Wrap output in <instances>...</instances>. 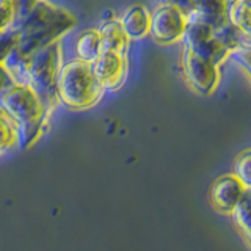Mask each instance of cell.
Listing matches in <instances>:
<instances>
[{
  "label": "cell",
  "mask_w": 251,
  "mask_h": 251,
  "mask_svg": "<svg viewBox=\"0 0 251 251\" xmlns=\"http://www.w3.org/2000/svg\"><path fill=\"white\" fill-rule=\"evenodd\" d=\"M75 25V18L65 8L41 0L25 18L16 22L19 30L18 49L24 57L57 43Z\"/></svg>",
  "instance_id": "1"
},
{
  "label": "cell",
  "mask_w": 251,
  "mask_h": 251,
  "mask_svg": "<svg viewBox=\"0 0 251 251\" xmlns=\"http://www.w3.org/2000/svg\"><path fill=\"white\" fill-rule=\"evenodd\" d=\"M0 108L18 127L22 148L36 143L50 115L41 96L31 86L19 83H13L0 93Z\"/></svg>",
  "instance_id": "2"
},
{
  "label": "cell",
  "mask_w": 251,
  "mask_h": 251,
  "mask_svg": "<svg viewBox=\"0 0 251 251\" xmlns=\"http://www.w3.org/2000/svg\"><path fill=\"white\" fill-rule=\"evenodd\" d=\"M104 88L94 75L90 63L73 60L65 63L57 78V99L73 110H85L100 100Z\"/></svg>",
  "instance_id": "3"
},
{
  "label": "cell",
  "mask_w": 251,
  "mask_h": 251,
  "mask_svg": "<svg viewBox=\"0 0 251 251\" xmlns=\"http://www.w3.org/2000/svg\"><path fill=\"white\" fill-rule=\"evenodd\" d=\"M61 47L60 43L49 44L44 49L28 57L27 65V85L41 96L46 107L50 110L58 102L57 99V78L60 74Z\"/></svg>",
  "instance_id": "4"
},
{
  "label": "cell",
  "mask_w": 251,
  "mask_h": 251,
  "mask_svg": "<svg viewBox=\"0 0 251 251\" xmlns=\"http://www.w3.org/2000/svg\"><path fill=\"white\" fill-rule=\"evenodd\" d=\"M188 16L175 5H160L151 13L149 35L159 44H173L182 41Z\"/></svg>",
  "instance_id": "5"
},
{
  "label": "cell",
  "mask_w": 251,
  "mask_h": 251,
  "mask_svg": "<svg viewBox=\"0 0 251 251\" xmlns=\"http://www.w3.org/2000/svg\"><path fill=\"white\" fill-rule=\"evenodd\" d=\"M182 71L188 85L202 96L212 94L220 83L218 66L200 58L188 49H184L182 53Z\"/></svg>",
  "instance_id": "6"
},
{
  "label": "cell",
  "mask_w": 251,
  "mask_h": 251,
  "mask_svg": "<svg viewBox=\"0 0 251 251\" xmlns=\"http://www.w3.org/2000/svg\"><path fill=\"white\" fill-rule=\"evenodd\" d=\"M94 75L99 80L104 91H115L124 83L127 75V58L126 53L102 50L93 63Z\"/></svg>",
  "instance_id": "7"
},
{
  "label": "cell",
  "mask_w": 251,
  "mask_h": 251,
  "mask_svg": "<svg viewBox=\"0 0 251 251\" xmlns=\"http://www.w3.org/2000/svg\"><path fill=\"white\" fill-rule=\"evenodd\" d=\"M247 187L234 175H225L214 180L210 187L209 198L212 206L223 214H232V210L239 204L240 198L245 193Z\"/></svg>",
  "instance_id": "8"
},
{
  "label": "cell",
  "mask_w": 251,
  "mask_h": 251,
  "mask_svg": "<svg viewBox=\"0 0 251 251\" xmlns=\"http://www.w3.org/2000/svg\"><path fill=\"white\" fill-rule=\"evenodd\" d=\"M231 0H196L193 10L188 13V19L207 24L212 28H218L229 22Z\"/></svg>",
  "instance_id": "9"
},
{
  "label": "cell",
  "mask_w": 251,
  "mask_h": 251,
  "mask_svg": "<svg viewBox=\"0 0 251 251\" xmlns=\"http://www.w3.org/2000/svg\"><path fill=\"white\" fill-rule=\"evenodd\" d=\"M120 24L130 41H137V39H141L149 35L151 13L143 5H133L127 11H124L120 19Z\"/></svg>",
  "instance_id": "10"
},
{
  "label": "cell",
  "mask_w": 251,
  "mask_h": 251,
  "mask_svg": "<svg viewBox=\"0 0 251 251\" xmlns=\"http://www.w3.org/2000/svg\"><path fill=\"white\" fill-rule=\"evenodd\" d=\"M99 36H100V46L102 50H110V52H118V53H126L129 47L127 35L124 33L120 21L116 19H105L98 28Z\"/></svg>",
  "instance_id": "11"
},
{
  "label": "cell",
  "mask_w": 251,
  "mask_h": 251,
  "mask_svg": "<svg viewBox=\"0 0 251 251\" xmlns=\"http://www.w3.org/2000/svg\"><path fill=\"white\" fill-rule=\"evenodd\" d=\"M184 49H187V47H184ZM188 50H192L200 58L212 63L215 66H220L226 58H229V50L222 44V41H218L214 33L201 39L195 46L188 47Z\"/></svg>",
  "instance_id": "12"
},
{
  "label": "cell",
  "mask_w": 251,
  "mask_h": 251,
  "mask_svg": "<svg viewBox=\"0 0 251 251\" xmlns=\"http://www.w3.org/2000/svg\"><path fill=\"white\" fill-rule=\"evenodd\" d=\"M75 58L93 65L102 52L100 36L98 30H85L75 39Z\"/></svg>",
  "instance_id": "13"
},
{
  "label": "cell",
  "mask_w": 251,
  "mask_h": 251,
  "mask_svg": "<svg viewBox=\"0 0 251 251\" xmlns=\"http://www.w3.org/2000/svg\"><path fill=\"white\" fill-rule=\"evenodd\" d=\"M229 22L245 36V47L251 44V0H231Z\"/></svg>",
  "instance_id": "14"
},
{
  "label": "cell",
  "mask_w": 251,
  "mask_h": 251,
  "mask_svg": "<svg viewBox=\"0 0 251 251\" xmlns=\"http://www.w3.org/2000/svg\"><path fill=\"white\" fill-rule=\"evenodd\" d=\"M232 218L235 225L239 226L240 232L247 242L251 245V188H247L245 193L240 198L239 204L232 210Z\"/></svg>",
  "instance_id": "15"
},
{
  "label": "cell",
  "mask_w": 251,
  "mask_h": 251,
  "mask_svg": "<svg viewBox=\"0 0 251 251\" xmlns=\"http://www.w3.org/2000/svg\"><path fill=\"white\" fill-rule=\"evenodd\" d=\"M214 35L218 41H222V44L229 50V53L232 50L243 49V47H245V36H243L242 31L237 27H234L231 22H227L225 25L215 28Z\"/></svg>",
  "instance_id": "16"
},
{
  "label": "cell",
  "mask_w": 251,
  "mask_h": 251,
  "mask_svg": "<svg viewBox=\"0 0 251 251\" xmlns=\"http://www.w3.org/2000/svg\"><path fill=\"white\" fill-rule=\"evenodd\" d=\"M19 145V132L16 124L0 108V154Z\"/></svg>",
  "instance_id": "17"
},
{
  "label": "cell",
  "mask_w": 251,
  "mask_h": 251,
  "mask_svg": "<svg viewBox=\"0 0 251 251\" xmlns=\"http://www.w3.org/2000/svg\"><path fill=\"white\" fill-rule=\"evenodd\" d=\"M19 43V30L16 24L5 30H0V63L10 55Z\"/></svg>",
  "instance_id": "18"
},
{
  "label": "cell",
  "mask_w": 251,
  "mask_h": 251,
  "mask_svg": "<svg viewBox=\"0 0 251 251\" xmlns=\"http://www.w3.org/2000/svg\"><path fill=\"white\" fill-rule=\"evenodd\" d=\"M234 175L247 188H251V149L243 151L234 162Z\"/></svg>",
  "instance_id": "19"
},
{
  "label": "cell",
  "mask_w": 251,
  "mask_h": 251,
  "mask_svg": "<svg viewBox=\"0 0 251 251\" xmlns=\"http://www.w3.org/2000/svg\"><path fill=\"white\" fill-rule=\"evenodd\" d=\"M16 24V8L13 0H0V30Z\"/></svg>",
  "instance_id": "20"
},
{
  "label": "cell",
  "mask_w": 251,
  "mask_h": 251,
  "mask_svg": "<svg viewBox=\"0 0 251 251\" xmlns=\"http://www.w3.org/2000/svg\"><path fill=\"white\" fill-rule=\"evenodd\" d=\"M41 0H13L16 8V22L24 19Z\"/></svg>",
  "instance_id": "21"
},
{
  "label": "cell",
  "mask_w": 251,
  "mask_h": 251,
  "mask_svg": "<svg viewBox=\"0 0 251 251\" xmlns=\"http://www.w3.org/2000/svg\"><path fill=\"white\" fill-rule=\"evenodd\" d=\"M160 2L163 5H175V6L180 8V10H184L188 14L193 10L196 0H160Z\"/></svg>",
  "instance_id": "22"
},
{
  "label": "cell",
  "mask_w": 251,
  "mask_h": 251,
  "mask_svg": "<svg viewBox=\"0 0 251 251\" xmlns=\"http://www.w3.org/2000/svg\"><path fill=\"white\" fill-rule=\"evenodd\" d=\"M13 78L10 77V74L6 73L3 65L0 63V93H3L6 88H10V86L13 85Z\"/></svg>",
  "instance_id": "23"
},
{
  "label": "cell",
  "mask_w": 251,
  "mask_h": 251,
  "mask_svg": "<svg viewBox=\"0 0 251 251\" xmlns=\"http://www.w3.org/2000/svg\"><path fill=\"white\" fill-rule=\"evenodd\" d=\"M248 47H250V49H251V44H250V46H248Z\"/></svg>",
  "instance_id": "24"
}]
</instances>
